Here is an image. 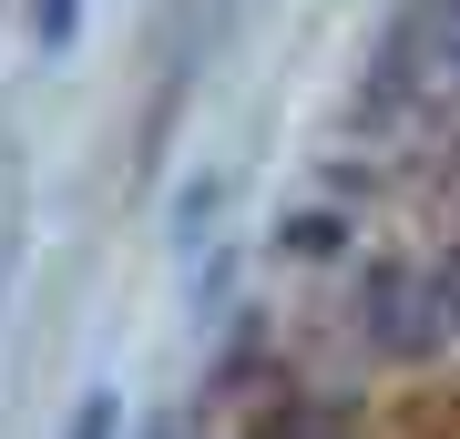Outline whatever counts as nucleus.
I'll return each instance as SVG.
<instances>
[{"label":"nucleus","mask_w":460,"mask_h":439,"mask_svg":"<svg viewBox=\"0 0 460 439\" xmlns=\"http://www.w3.org/2000/svg\"><path fill=\"white\" fill-rule=\"evenodd\" d=\"M450 307H460V277H450Z\"/></svg>","instance_id":"5"},{"label":"nucleus","mask_w":460,"mask_h":439,"mask_svg":"<svg viewBox=\"0 0 460 439\" xmlns=\"http://www.w3.org/2000/svg\"><path fill=\"white\" fill-rule=\"evenodd\" d=\"M72 439H113V389L83 399V419H72Z\"/></svg>","instance_id":"4"},{"label":"nucleus","mask_w":460,"mask_h":439,"mask_svg":"<svg viewBox=\"0 0 460 439\" xmlns=\"http://www.w3.org/2000/svg\"><path fill=\"white\" fill-rule=\"evenodd\" d=\"M72 31H83V0H31V41L41 51H62Z\"/></svg>","instance_id":"3"},{"label":"nucleus","mask_w":460,"mask_h":439,"mask_svg":"<svg viewBox=\"0 0 460 439\" xmlns=\"http://www.w3.org/2000/svg\"><path fill=\"white\" fill-rule=\"evenodd\" d=\"M21 225H31V184H21V154L0 144V296H11V266H21Z\"/></svg>","instance_id":"2"},{"label":"nucleus","mask_w":460,"mask_h":439,"mask_svg":"<svg viewBox=\"0 0 460 439\" xmlns=\"http://www.w3.org/2000/svg\"><path fill=\"white\" fill-rule=\"evenodd\" d=\"M378 92L389 102H450L460 92V0H410L378 41Z\"/></svg>","instance_id":"1"}]
</instances>
